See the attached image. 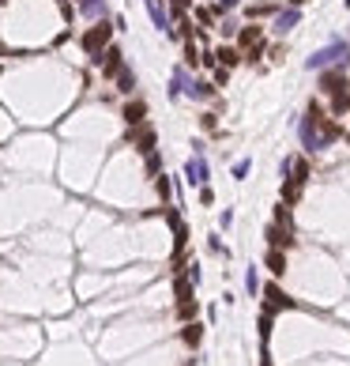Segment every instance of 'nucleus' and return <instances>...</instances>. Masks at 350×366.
Listing matches in <instances>:
<instances>
[{
    "label": "nucleus",
    "instance_id": "13",
    "mask_svg": "<svg viewBox=\"0 0 350 366\" xmlns=\"http://www.w3.org/2000/svg\"><path fill=\"white\" fill-rule=\"evenodd\" d=\"M184 94H189L192 102H207V99H215V83H203V80H192V83H189V91H184Z\"/></svg>",
    "mask_w": 350,
    "mask_h": 366
},
{
    "label": "nucleus",
    "instance_id": "18",
    "mask_svg": "<svg viewBox=\"0 0 350 366\" xmlns=\"http://www.w3.org/2000/svg\"><path fill=\"white\" fill-rule=\"evenodd\" d=\"M328 99H332V113H339V117H343V113L350 110V87L335 91V94H328Z\"/></svg>",
    "mask_w": 350,
    "mask_h": 366
},
{
    "label": "nucleus",
    "instance_id": "25",
    "mask_svg": "<svg viewBox=\"0 0 350 366\" xmlns=\"http://www.w3.org/2000/svg\"><path fill=\"white\" fill-rule=\"evenodd\" d=\"M207 246H211V253H226V246H222V238H219V234H211V238H207Z\"/></svg>",
    "mask_w": 350,
    "mask_h": 366
},
{
    "label": "nucleus",
    "instance_id": "8",
    "mask_svg": "<svg viewBox=\"0 0 350 366\" xmlns=\"http://www.w3.org/2000/svg\"><path fill=\"white\" fill-rule=\"evenodd\" d=\"M94 61H98V68H102V76H105V80H113V76L124 68V61H121V50H117V45L102 50L98 57H94Z\"/></svg>",
    "mask_w": 350,
    "mask_h": 366
},
{
    "label": "nucleus",
    "instance_id": "31",
    "mask_svg": "<svg viewBox=\"0 0 350 366\" xmlns=\"http://www.w3.org/2000/svg\"><path fill=\"white\" fill-rule=\"evenodd\" d=\"M189 283H192V287L200 283V264H192V268H189Z\"/></svg>",
    "mask_w": 350,
    "mask_h": 366
},
{
    "label": "nucleus",
    "instance_id": "17",
    "mask_svg": "<svg viewBox=\"0 0 350 366\" xmlns=\"http://www.w3.org/2000/svg\"><path fill=\"white\" fill-rule=\"evenodd\" d=\"M117 91H121V94H132V91H136V72L128 68V64L117 72Z\"/></svg>",
    "mask_w": 350,
    "mask_h": 366
},
{
    "label": "nucleus",
    "instance_id": "11",
    "mask_svg": "<svg viewBox=\"0 0 350 366\" xmlns=\"http://www.w3.org/2000/svg\"><path fill=\"white\" fill-rule=\"evenodd\" d=\"M264 295H267V310H264V313H275V310H290V306H294V298H286V295L279 291L275 283H267V291H264Z\"/></svg>",
    "mask_w": 350,
    "mask_h": 366
},
{
    "label": "nucleus",
    "instance_id": "10",
    "mask_svg": "<svg viewBox=\"0 0 350 366\" xmlns=\"http://www.w3.org/2000/svg\"><path fill=\"white\" fill-rule=\"evenodd\" d=\"M189 83H192V76H189V68H184V64H177V68L170 72V99L177 102V99H184V91H189Z\"/></svg>",
    "mask_w": 350,
    "mask_h": 366
},
{
    "label": "nucleus",
    "instance_id": "28",
    "mask_svg": "<svg viewBox=\"0 0 350 366\" xmlns=\"http://www.w3.org/2000/svg\"><path fill=\"white\" fill-rule=\"evenodd\" d=\"M219 227H222V230L233 227V211H222V215H219Z\"/></svg>",
    "mask_w": 350,
    "mask_h": 366
},
{
    "label": "nucleus",
    "instance_id": "29",
    "mask_svg": "<svg viewBox=\"0 0 350 366\" xmlns=\"http://www.w3.org/2000/svg\"><path fill=\"white\" fill-rule=\"evenodd\" d=\"M196 329H200V325H189V332H184V340H189V344H200V332Z\"/></svg>",
    "mask_w": 350,
    "mask_h": 366
},
{
    "label": "nucleus",
    "instance_id": "35",
    "mask_svg": "<svg viewBox=\"0 0 350 366\" xmlns=\"http://www.w3.org/2000/svg\"><path fill=\"white\" fill-rule=\"evenodd\" d=\"M264 366H271V362H267V359H264Z\"/></svg>",
    "mask_w": 350,
    "mask_h": 366
},
{
    "label": "nucleus",
    "instance_id": "9",
    "mask_svg": "<svg viewBox=\"0 0 350 366\" xmlns=\"http://www.w3.org/2000/svg\"><path fill=\"white\" fill-rule=\"evenodd\" d=\"M147 4V12H151V19H154V27H158L162 34H170L173 38V23H170V12H166V0H143Z\"/></svg>",
    "mask_w": 350,
    "mask_h": 366
},
{
    "label": "nucleus",
    "instance_id": "27",
    "mask_svg": "<svg viewBox=\"0 0 350 366\" xmlns=\"http://www.w3.org/2000/svg\"><path fill=\"white\" fill-rule=\"evenodd\" d=\"M147 174L154 178V174H158V155H154V151H151V155H147Z\"/></svg>",
    "mask_w": 350,
    "mask_h": 366
},
{
    "label": "nucleus",
    "instance_id": "14",
    "mask_svg": "<svg viewBox=\"0 0 350 366\" xmlns=\"http://www.w3.org/2000/svg\"><path fill=\"white\" fill-rule=\"evenodd\" d=\"M124 121H128V125H143V121H147V102L132 99L128 106H124Z\"/></svg>",
    "mask_w": 350,
    "mask_h": 366
},
{
    "label": "nucleus",
    "instance_id": "30",
    "mask_svg": "<svg viewBox=\"0 0 350 366\" xmlns=\"http://www.w3.org/2000/svg\"><path fill=\"white\" fill-rule=\"evenodd\" d=\"M219 125V113H203V129H215Z\"/></svg>",
    "mask_w": 350,
    "mask_h": 366
},
{
    "label": "nucleus",
    "instance_id": "22",
    "mask_svg": "<svg viewBox=\"0 0 350 366\" xmlns=\"http://www.w3.org/2000/svg\"><path fill=\"white\" fill-rule=\"evenodd\" d=\"M192 15H196L200 27H215V12H211V8H200L196 4V8H192Z\"/></svg>",
    "mask_w": 350,
    "mask_h": 366
},
{
    "label": "nucleus",
    "instance_id": "23",
    "mask_svg": "<svg viewBox=\"0 0 350 366\" xmlns=\"http://www.w3.org/2000/svg\"><path fill=\"white\" fill-rule=\"evenodd\" d=\"M249 170H252V159H237V162H233V178H249Z\"/></svg>",
    "mask_w": 350,
    "mask_h": 366
},
{
    "label": "nucleus",
    "instance_id": "6",
    "mask_svg": "<svg viewBox=\"0 0 350 366\" xmlns=\"http://www.w3.org/2000/svg\"><path fill=\"white\" fill-rule=\"evenodd\" d=\"M298 23H301V8L286 4V8H279V15H275V27H271V31H275L279 38H286V34L298 27Z\"/></svg>",
    "mask_w": 350,
    "mask_h": 366
},
{
    "label": "nucleus",
    "instance_id": "21",
    "mask_svg": "<svg viewBox=\"0 0 350 366\" xmlns=\"http://www.w3.org/2000/svg\"><path fill=\"white\" fill-rule=\"evenodd\" d=\"M136 143H140L143 155H151V151H154V129H143L140 136H136Z\"/></svg>",
    "mask_w": 350,
    "mask_h": 366
},
{
    "label": "nucleus",
    "instance_id": "1",
    "mask_svg": "<svg viewBox=\"0 0 350 366\" xmlns=\"http://www.w3.org/2000/svg\"><path fill=\"white\" fill-rule=\"evenodd\" d=\"M339 136H343V129H339L335 121H328L324 113H316V102H309V113H301V117H298V140H301V148H305L309 155H316V151L332 148Z\"/></svg>",
    "mask_w": 350,
    "mask_h": 366
},
{
    "label": "nucleus",
    "instance_id": "7",
    "mask_svg": "<svg viewBox=\"0 0 350 366\" xmlns=\"http://www.w3.org/2000/svg\"><path fill=\"white\" fill-rule=\"evenodd\" d=\"M343 87H350L346 68H324V72H320V94H335Z\"/></svg>",
    "mask_w": 350,
    "mask_h": 366
},
{
    "label": "nucleus",
    "instance_id": "32",
    "mask_svg": "<svg viewBox=\"0 0 350 366\" xmlns=\"http://www.w3.org/2000/svg\"><path fill=\"white\" fill-rule=\"evenodd\" d=\"M290 4H294V8H301V4H305V0H290Z\"/></svg>",
    "mask_w": 350,
    "mask_h": 366
},
{
    "label": "nucleus",
    "instance_id": "4",
    "mask_svg": "<svg viewBox=\"0 0 350 366\" xmlns=\"http://www.w3.org/2000/svg\"><path fill=\"white\" fill-rule=\"evenodd\" d=\"M309 181V162L298 159L294 162V178H283V204H294V200L301 197V189H305Z\"/></svg>",
    "mask_w": 350,
    "mask_h": 366
},
{
    "label": "nucleus",
    "instance_id": "5",
    "mask_svg": "<svg viewBox=\"0 0 350 366\" xmlns=\"http://www.w3.org/2000/svg\"><path fill=\"white\" fill-rule=\"evenodd\" d=\"M184 181L196 185V189L211 181V166H207V159H203V151H192V159L184 162Z\"/></svg>",
    "mask_w": 350,
    "mask_h": 366
},
{
    "label": "nucleus",
    "instance_id": "16",
    "mask_svg": "<svg viewBox=\"0 0 350 366\" xmlns=\"http://www.w3.org/2000/svg\"><path fill=\"white\" fill-rule=\"evenodd\" d=\"M79 4V15L87 19H105V0H75Z\"/></svg>",
    "mask_w": 350,
    "mask_h": 366
},
{
    "label": "nucleus",
    "instance_id": "12",
    "mask_svg": "<svg viewBox=\"0 0 350 366\" xmlns=\"http://www.w3.org/2000/svg\"><path fill=\"white\" fill-rule=\"evenodd\" d=\"M215 61L222 64V68H237V64H241V45H219Z\"/></svg>",
    "mask_w": 350,
    "mask_h": 366
},
{
    "label": "nucleus",
    "instance_id": "20",
    "mask_svg": "<svg viewBox=\"0 0 350 366\" xmlns=\"http://www.w3.org/2000/svg\"><path fill=\"white\" fill-rule=\"evenodd\" d=\"M245 291L256 298V291H260V276H256V264H249L245 268Z\"/></svg>",
    "mask_w": 350,
    "mask_h": 366
},
{
    "label": "nucleus",
    "instance_id": "19",
    "mask_svg": "<svg viewBox=\"0 0 350 366\" xmlns=\"http://www.w3.org/2000/svg\"><path fill=\"white\" fill-rule=\"evenodd\" d=\"M267 268H271L275 276L286 272V253H283V249H271V253H267Z\"/></svg>",
    "mask_w": 350,
    "mask_h": 366
},
{
    "label": "nucleus",
    "instance_id": "2",
    "mask_svg": "<svg viewBox=\"0 0 350 366\" xmlns=\"http://www.w3.org/2000/svg\"><path fill=\"white\" fill-rule=\"evenodd\" d=\"M346 64H350V45L343 42V38H332L324 50H316L305 61V68L309 72H324V68H346Z\"/></svg>",
    "mask_w": 350,
    "mask_h": 366
},
{
    "label": "nucleus",
    "instance_id": "34",
    "mask_svg": "<svg viewBox=\"0 0 350 366\" xmlns=\"http://www.w3.org/2000/svg\"><path fill=\"white\" fill-rule=\"evenodd\" d=\"M343 4H346V8H350V0H343Z\"/></svg>",
    "mask_w": 350,
    "mask_h": 366
},
{
    "label": "nucleus",
    "instance_id": "3",
    "mask_svg": "<svg viewBox=\"0 0 350 366\" xmlns=\"http://www.w3.org/2000/svg\"><path fill=\"white\" fill-rule=\"evenodd\" d=\"M117 31V27H110L105 19H98V27H91L83 38H79V45H83V53H91V57H98L102 50H110V34Z\"/></svg>",
    "mask_w": 350,
    "mask_h": 366
},
{
    "label": "nucleus",
    "instance_id": "26",
    "mask_svg": "<svg viewBox=\"0 0 350 366\" xmlns=\"http://www.w3.org/2000/svg\"><path fill=\"white\" fill-rule=\"evenodd\" d=\"M215 200V192H211V185H200V204H211Z\"/></svg>",
    "mask_w": 350,
    "mask_h": 366
},
{
    "label": "nucleus",
    "instance_id": "24",
    "mask_svg": "<svg viewBox=\"0 0 350 366\" xmlns=\"http://www.w3.org/2000/svg\"><path fill=\"white\" fill-rule=\"evenodd\" d=\"M241 0H215V12L222 15V12H233V8H237Z\"/></svg>",
    "mask_w": 350,
    "mask_h": 366
},
{
    "label": "nucleus",
    "instance_id": "33",
    "mask_svg": "<svg viewBox=\"0 0 350 366\" xmlns=\"http://www.w3.org/2000/svg\"><path fill=\"white\" fill-rule=\"evenodd\" d=\"M4 4H8V0H0V8H4Z\"/></svg>",
    "mask_w": 350,
    "mask_h": 366
},
{
    "label": "nucleus",
    "instance_id": "15",
    "mask_svg": "<svg viewBox=\"0 0 350 366\" xmlns=\"http://www.w3.org/2000/svg\"><path fill=\"white\" fill-rule=\"evenodd\" d=\"M260 42H264L260 27H241V31H237V45H241V50H252V45H260Z\"/></svg>",
    "mask_w": 350,
    "mask_h": 366
}]
</instances>
